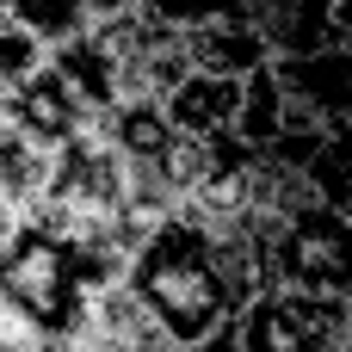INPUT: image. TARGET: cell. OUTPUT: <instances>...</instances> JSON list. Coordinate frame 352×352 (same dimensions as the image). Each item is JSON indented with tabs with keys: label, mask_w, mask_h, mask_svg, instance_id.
<instances>
[{
	"label": "cell",
	"mask_w": 352,
	"mask_h": 352,
	"mask_svg": "<svg viewBox=\"0 0 352 352\" xmlns=\"http://www.w3.org/2000/svg\"><path fill=\"white\" fill-rule=\"evenodd\" d=\"M105 136H111V148L124 161H167V148L179 142L167 105H118L105 118Z\"/></svg>",
	"instance_id": "7c38bea8"
},
{
	"label": "cell",
	"mask_w": 352,
	"mask_h": 352,
	"mask_svg": "<svg viewBox=\"0 0 352 352\" xmlns=\"http://www.w3.org/2000/svg\"><path fill=\"white\" fill-rule=\"evenodd\" d=\"M278 80H285L291 105L316 111L322 124L352 130V43L334 56H316V62H278Z\"/></svg>",
	"instance_id": "9c48e42d"
},
{
	"label": "cell",
	"mask_w": 352,
	"mask_h": 352,
	"mask_svg": "<svg viewBox=\"0 0 352 352\" xmlns=\"http://www.w3.org/2000/svg\"><path fill=\"white\" fill-rule=\"evenodd\" d=\"M248 352H340L352 334V303L340 297H303V291H266L254 309H241Z\"/></svg>",
	"instance_id": "277c9868"
},
{
	"label": "cell",
	"mask_w": 352,
	"mask_h": 352,
	"mask_svg": "<svg viewBox=\"0 0 352 352\" xmlns=\"http://www.w3.org/2000/svg\"><path fill=\"white\" fill-rule=\"evenodd\" d=\"M0 309L50 328V334H62L74 346V328L93 309L80 260H74V241L43 235L37 223L0 217Z\"/></svg>",
	"instance_id": "7a4b0ae2"
},
{
	"label": "cell",
	"mask_w": 352,
	"mask_h": 352,
	"mask_svg": "<svg viewBox=\"0 0 352 352\" xmlns=\"http://www.w3.org/2000/svg\"><path fill=\"white\" fill-rule=\"evenodd\" d=\"M303 186H309L316 204H328V210H352V130H346V124L328 130V142H322L316 161L303 167Z\"/></svg>",
	"instance_id": "4fadbf2b"
},
{
	"label": "cell",
	"mask_w": 352,
	"mask_h": 352,
	"mask_svg": "<svg viewBox=\"0 0 352 352\" xmlns=\"http://www.w3.org/2000/svg\"><path fill=\"white\" fill-rule=\"evenodd\" d=\"M50 62H56V56H50V43H43L37 31H25V25L12 19V6L0 0V93H12V87H25V80H37Z\"/></svg>",
	"instance_id": "9a60e30c"
},
{
	"label": "cell",
	"mask_w": 352,
	"mask_h": 352,
	"mask_svg": "<svg viewBox=\"0 0 352 352\" xmlns=\"http://www.w3.org/2000/svg\"><path fill=\"white\" fill-rule=\"evenodd\" d=\"M186 43L198 74H217V80H254L278 62L260 31V6H217L198 31H186Z\"/></svg>",
	"instance_id": "8992f818"
},
{
	"label": "cell",
	"mask_w": 352,
	"mask_h": 352,
	"mask_svg": "<svg viewBox=\"0 0 352 352\" xmlns=\"http://www.w3.org/2000/svg\"><path fill=\"white\" fill-rule=\"evenodd\" d=\"M74 352H179V340L167 334V322L148 309L136 285H118L93 297L87 322L74 328Z\"/></svg>",
	"instance_id": "ba28073f"
},
{
	"label": "cell",
	"mask_w": 352,
	"mask_h": 352,
	"mask_svg": "<svg viewBox=\"0 0 352 352\" xmlns=\"http://www.w3.org/2000/svg\"><path fill=\"white\" fill-rule=\"evenodd\" d=\"M130 285L148 297V309L167 322V334L179 346H198V340L223 334L229 322H241L235 303H229V291H223V278H217L210 235L192 229L186 217H173L167 229L148 235V248L130 266Z\"/></svg>",
	"instance_id": "6da1fadb"
},
{
	"label": "cell",
	"mask_w": 352,
	"mask_h": 352,
	"mask_svg": "<svg viewBox=\"0 0 352 352\" xmlns=\"http://www.w3.org/2000/svg\"><path fill=\"white\" fill-rule=\"evenodd\" d=\"M278 62H316L352 43V0H254Z\"/></svg>",
	"instance_id": "5b68a950"
},
{
	"label": "cell",
	"mask_w": 352,
	"mask_h": 352,
	"mask_svg": "<svg viewBox=\"0 0 352 352\" xmlns=\"http://www.w3.org/2000/svg\"><path fill=\"white\" fill-rule=\"evenodd\" d=\"M99 118L80 105V93L56 74V62L37 74V80H25V87H12V93H0V130H25L31 142H43V148H62V142H74L80 130H93Z\"/></svg>",
	"instance_id": "52a82bcc"
},
{
	"label": "cell",
	"mask_w": 352,
	"mask_h": 352,
	"mask_svg": "<svg viewBox=\"0 0 352 352\" xmlns=\"http://www.w3.org/2000/svg\"><path fill=\"white\" fill-rule=\"evenodd\" d=\"M340 352H352V334H346V346H340Z\"/></svg>",
	"instance_id": "e0dca14e"
},
{
	"label": "cell",
	"mask_w": 352,
	"mask_h": 352,
	"mask_svg": "<svg viewBox=\"0 0 352 352\" xmlns=\"http://www.w3.org/2000/svg\"><path fill=\"white\" fill-rule=\"evenodd\" d=\"M179 352H248V340H241V328L229 322L223 334H210V340H198V346H179Z\"/></svg>",
	"instance_id": "2e32d148"
},
{
	"label": "cell",
	"mask_w": 352,
	"mask_h": 352,
	"mask_svg": "<svg viewBox=\"0 0 352 352\" xmlns=\"http://www.w3.org/2000/svg\"><path fill=\"white\" fill-rule=\"evenodd\" d=\"M241 93L248 80H217V74H192L173 99H167V118L179 136L192 142H210V136H229L241 124Z\"/></svg>",
	"instance_id": "30bf717a"
},
{
	"label": "cell",
	"mask_w": 352,
	"mask_h": 352,
	"mask_svg": "<svg viewBox=\"0 0 352 352\" xmlns=\"http://www.w3.org/2000/svg\"><path fill=\"white\" fill-rule=\"evenodd\" d=\"M285 130H291V93H285L278 62H272L266 74H254V80H248L235 136H241L248 148H260V155H266V148H278V142H285Z\"/></svg>",
	"instance_id": "8fae6325"
},
{
	"label": "cell",
	"mask_w": 352,
	"mask_h": 352,
	"mask_svg": "<svg viewBox=\"0 0 352 352\" xmlns=\"http://www.w3.org/2000/svg\"><path fill=\"white\" fill-rule=\"evenodd\" d=\"M272 254H278V285L285 291L352 303V210H328V204L297 210L278 229Z\"/></svg>",
	"instance_id": "3957f363"
},
{
	"label": "cell",
	"mask_w": 352,
	"mask_h": 352,
	"mask_svg": "<svg viewBox=\"0 0 352 352\" xmlns=\"http://www.w3.org/2000/svg\"><path fill=\"white\" fill-rule=\"evenodd\" d=\"M6 6H12V19L25 31H37L50 43V56L93 31V0H6Z\"/></svg>",
	"instance_id": "5bb4252c"
}]
</instances>
